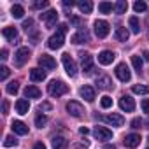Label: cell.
I'll return each mask as SVG.
<instances>
[{"instance_id":"cell-1","label":"cell","mask_w":149,"mask_h":149,"mask_svg":"<svg viewBox=\"0 0 149 149\" xmlns=\"http://www.w3.org/2000/svg\"><path fill=\"white\" fill-rule=\"evenodd\" d=\"M47 91H49L51 97H56L58 98V97H61V95H65L68 91V86L63 81H51L47 84Z\"/></svg>"},{"instance_id":"cell-2","label":"cell","mask_w":149,"mask_h":149,"mask_svg":"<svg viewBox=\"0 0 149 149\" xmlns=\"http://www.w3.org/2000/svg\"><path fill=\"white\" fill-rule=\"evenodd\" d=\"M61 61H63L65 72L68 74L70 77H76V74H77V67H76V63H74V60L70 58V54H68V53H65V54L61 56Z\"/></svg>"},{"instance_id":"cell-3","label":"cell","mask_w":149,"mask_h":149,"mask_svg":"<svg viewBox=\"0 0 149 149\" xmlns=\"http://www.w3.org/2000/svg\"><path fill=\"white\" fill-rule=\"evenodd\" d=\"M93 26H95V33H97L98 39H105V37L109 35V23H107V21H104V19H97Z\"/></svg>"},{"instance_id":"cell-4","label":"cell","mask_w":149,"mask_h":149,"mask_svg":"<svg viewBox=\"0 0 149 149\" xmlns=\"http://www.w3.org/2000/svg\"><path fill=\"white\" fill-rule=\"evenodd\" d=\"M116 76H118V79L119 81H123V83H128L130 79H132V74H130V68L126 67V63H119L118 67H116Z\"/></svg>"},{"instance_id":"cell-5","label":"cell","mask_w":149,"mask_h":149,"mask_svg":"<svg viewBox=\"0 0 149 149\" xmlns=\"http://www.w3.org/2000/svg\"><path fill=\"white\" fill-rule=\"evenodd\" d=\"M63 42H65V33L56 32L54 35L49 37V40H47V47H49V49H60V47L63 46Z\"/></svg>"},{"instance_id":"cell-6","label":"cell","mask_w":149,"mask_h":149,"mask_svg":"<svg viewBox=\"0 0 149 149\" xmlns=\"http://www.w3.org/2000/svg\"><path fill=\"white\" fill-rule=\"evenodd\" d=\"M40 19H42V21H46L47 28H51V26H54V25H56V21H58V13H56L54 9H49V11H46V13H42V14H40Z\"/></svg>"},{"instance_id":"cell-7","label":"cell","mask_w":149,"mask_h":149,"mask_svg":"<svg viewBox=\"0 0 149 149\" xmlns=\"http://www.w3.org/2000/svg\"><path fill=\"white\" fill-rule=\"evenodd\" d=\"M28 58H30V49H28V47H19L18 53L14 54V60H16V65H18V67L25 65V63L28 61Z\"/></svg>"},{"instance_id":"cell-8","label":"cell","mask_w":149,"mask_h":149,"mask_svg":"<svg viewBox=\"0 0 149 149\" xmlns=\"http://www.w3.org/2000/svg\"><path fill=\"white\" fill-rule=\"evenodd\" d=\"M67 111H68V114H72L74 118H79V116H83V112H84L83 105H81L79 102H76V100H70V102L67 104Z\"/></svg>"},{"instance_id":"cell-9","label":"cell","mask_w":149,"mask_h":149,"mask_svg":"<svg viewBox=\"0 0 149 149\" xmlns=\"http://www.w3.org/2000/svg\"><path fill=\"white\" fill-rule=\"evenodd\" d=\"M93 135H95L98 140H109V139H112V132H111L109 128H105V126H95Z\"/></svg>"},{"instance_id":"cell-10","label":"cell","mask_w":149,"mask_h":149,"mask_svg":"<svg viewBox=\"0 0 149 149\" xmlns=\"http://www.w3.org/2000/svg\"><path fill=\"white\" fill-rule=\"evenodd\" d=\"M119 107H121V111L132 112V111L135 109V102H133V98H132V97H128V95H123V97L119 98Z\"/></svg>"},{"instance_id":"cell-11","label":"cell","mask_w":149,"mask_h":149,"mask_svg":"<svg viewBox=\"0 0 149 149\" xmlns=\"http://www.w3.org/2000/svg\"><path fill=\"white\" fill-rule=\"evenodd\" d=\"M104 121H107L112 126H123L125 125V118L121 114H107V116H104Z\"/></svg>"},{"instance_id":"cell-12","label":"cell","mask_w":149,"mask_h":149,"mask_svg":"<svg viewBox=\"0 0 149 149\" xmlns=\"http://www.w3.org/2000/svg\"><path fill=\"white\" fill-rule=\"evenodd\" d=\"M114 58H116V53H114V51H102V53L98 54V63H102V65H111V63L114 61Z\"/></svg>"},{"instance_id":"cell-13","label":"cell","mask_w":149,"mask_h":149,"mask_svg":"<svg viewBox=\"0 0 149 149\" xmlns=\"http://www.w3.org/2000/svg\"><path fill=\"white\" fill-rule=\"evenodd\" d=\"M39 63H40L44 68H47V70L56 68V60H54L53 56H49V54H42V56L39 58Z\"/></svg>"},{"instance_id":"cell-14","label":"cell","mask_w":149,"mask_h":149,"mask_svg":"<svg viewBox=\"0 0 149 149\" xmlns=\"http://www.w3.org/2000/svg\"><path fill=\"white\" fill-rule=\"evenodd\" d=\"M81 67H83V72H86V74L93 70V58L88 53H83L81 54Z\"/></svg>"},{"instance_id":"cell-15","label":"cell","mask_w":149,"mask_h":149,"mask_svg":"<svg viewBox=\"0 0 149 149\" xmlns=\"http://www.w3.org/2000/svg\"><path fill=\"white\" fill-rule=\"evenodd\" d=\"M123 142H125L126 147H132V149H133V147H137V146L140 144V135H139V133H130V135L125 137Z\"/></svg>"},{"instance_id":"cell-16","label":"cell","mask_w":149,"mask_h":149,"mask_svg":"<svg viewBox=\"0 0 149 149\" xmlns=\"http://www.w3.org/2000/svg\"><path fill=\"white\" fill-rule=\"evenodd\" d=\"M72 44H84V42H88L90 40V35H88V32L86 30H79L76 35H72Z\"/></svg>"},{"instance_id":"cell-17","label":"cell","mask_w":149,"mask_h":149,"mask_svg":"<svg viewBox=\"0 0 149 149\" xmlns=\"http://www.w3.org/2000/svg\"><path fill=\"white\" fill-rule=\"evenodd\" d=\"M79 95H81L84 100H88V102H93V100H95V90H93L91 86H83V88L79 90Z\"/></svg>"},{"instance_id":"cell-18","label":"cell","mask_w":149,"mask_h":149,"mask_svg":"<svg viewBox=\"0 0 149 149\" xmlns=\"http://www.w3.org/2000/svg\"><path fill=\"white\" fill-rule=\"evenodd\" d=\"M30 79L33 83H39V81H44L46 79V72L42 68H32L30 70Z\"/></svg>"},{"instance_id":"cell-19","label":"cell","mask_w":149,"mask_h":149,"mask_svg":"<svg viewBox=\"0 0 149 149\" xmlns=\"http://www.w3.org/2000/svg\"><path fill=\"white\" fill-rule=\"evenodd\" d=\"M97 86H98L100 90H111V88H112V81H111L109 76H102V77L97 79Z\"/></svg>"},{"instance_id":"cell-20","label":"cell","mask_w":149,"mask_h":149,"mask_svg":"<svg viewBox=\"0 0 149 149\" xmlns=\"http://www.w3.org/2000/svg\"><path fill=\"white\" fill-rule=\"evenodd\" d=\"M28 109H30V104H28V100H25V98H19V100L16 102V112H18V114H28Z\"/></svg>"},{"instance_id":"cell-21","label":"cell","mask_w":149,"mask_h":149,"mask_svg":"<svg viewBox=\"0 0 149 149\" xmlns=\"http://www.w3.org/2000/svg\"><path fill=\"white\" fill-rule=\"evenodd\" d=\"M13 130H14V133H18V135H26V133H28V126H26L23 121H13Z\"/></svg>"},{"instance_id":"cell-22","label":"cell","mask_w":149,"mask_h":149,"mask_svg":"<svg viewBox=\"0 0 149 149\" xmlns=\"http://www.w3.org/2000/svg\"><path fill=\"white\" fill-rule=\"evenodd\" d=\"M42 93H40V90L37 88V86H26L25 88V97L26 98H39Z\"/></svg>"},{"instance_id":"cell-23","label":"cell","mask_w":149,"mask_h":149,"mask_svg":"<svg viewBox=\"0 0 149 149\" xmlns=\"http://www.w3.org/2000/svg\"><path fill=\"white\" fill-rule=\"evenodd\" d=\"M68 140L65 137H53V149H67Z\"/></svg>"},{"instance_id":"cell-24","label":"cell","mask_w":149,"mask_h":149,"mask_svg":"<svg viewBox=\"0 0 149 149\" xmlns=\"http://www.w3.org/2000/svg\"><path fill=\"white\" fill-rule=\"evenodd\" d=\"M2 35L6 39H9V40H14V39H18V30L14 26H7V28L2 30Z\"/></svg>"},{"instance_id":"cell-25","label":"cell","mask_w":149,"mask_h":149,"mask_svg":"<svg viewBox=\"0 0 149 149\" xmlns=\"http://www.w3.org/2000/svg\"><path fill=\"white\" fill-rule=\"evenodd\" d=\"M77 7L81 9L83 14H90L93 11V4L90 2V0H83V2H77Z\"/></svg>"},{"instance_id":"cell-26","label":"cell","mask_w":149,"mask_h":149,"mask_svg":"<svg viewBox=\"0 0 149 149\" xmlns=\"http://www.w3.org/2000/svg\"><path fill=\"white\" fill-rule=\"evenodd\" d=\"M128 37H130V33H128V30H126L125 26H119V28H116V39H118V40H121V42H126V40H128Z\"/></svg>"},{"instance_id":"cell-27","label":"cell","mask_w":149,"mask_h":149,"mask_svg":"<svg viewBox=\"0 0 149 149\" xmlns=\"http://www.w3.org/2000/svg\"><path fill=\"white\" fill-rule=\"evenodd\" d=\"M132 91L137 93V95H149V86H146V84H135L132 88Z\"/></svg>"},{"instance_id":"cell-28","label":"cell","mask_w":149,"mask_h":149,"mask_svg":"<svg viewBox=\"0 0 149 149\" xmlns=\"http://www.w3.org/2000/svg\"><path fill=\"white\" fill-rule=\"evenodd\" d=\"M11 14L14 16V18H23V14H25V9L21 7V6H18V4H14L13 7H11Z\"/></svg>"},{"instance_id":"cell-29","label":"cell","mask_w":149,"mask_h":149,"mask_svg":"<svg viewBox=\"0 0 149 149\" xmlns=\"http://www.w3.org/2000/svg\"><path fill=\"white\" fill-rule=\"evenodd\" d=\"M98 11H100L102 14H109V13L112 11V4H111V2H100V4H98Z\"/></svg>"},{"instance_id":"cell-30","label":"cell","mask_w":149,"mask_h":149,"mask_svg":"<svg viewBox=\"0 0 149 149\" xmlns=\"http://www.w3.org/2000/svg\"><path fill=\"white\" fill-rule=\"evenodd\" d=\"M130 28H132L133 33H139L140 32V25H139V18L137 16H132L130 18Z\"/></svg>"},{"instance_id":"cell-31","label":"cell","mask_w":149,"mask_h":149,"mask_svg":"<svg viewBox=\"0 0 149 149\" xmlns=\"http://www.w3.org/2000/svg\"><path fill=\"white\" fill-rule=\"evenodd\" d=\"M132 65H133V68L140 74V70H142V58L137 56V54H133V56H132Z\"/></svg>"},{"instance_id":"cell-32","label":"cell","mask_w":149,"mask_h":149,"mask_svg":"<svg viewBox=\"0 0 149 149\" xmlns=\"http://www.w3.org/2000/svg\"><path fill=\"white\" fill-rule=\"evenodd\" d=\"M6 90H7V93H9V95H16V93H18V90H19V83H18V81H11V83L7 84V88H6Z\"/></svg>"},{"instance_id":"cell-33","label":"cell","mask_w":149,"mask_h":149,"mask_svg":"<svg viewBox=\"0 0 149 149\" xmlns=\"http://www.w3.org/2000/svg\"><path fill=\"white\" fill-rule=\"evenodd\" d=\"M114 9H116V13H118V14H125V13H126V9H128V4L125 2V0H121V2H118V4L114 6Z\"/></svg>"},{"instance_id":"cell-34","label":"cell","mask_w":149,"mask_h":149,"mask_svg":"<svg viewBox=\"0 0 149 149\" xmlns=\"http://www.w3.org/2000/svg\"><path fill=\"white\" fill-rule=\"evenodd\" d=\"M46 125H47V118H46L44 114H39V116L35 118V126H37V128H44Z\"/></svg>"},{"instance_id":"cell-35","label":"cell","mask_w":149,"mask_h":149,"mask_svg":"<svg viewBox=\"0 0 149 149\" xmlns=\"http://www.w3.org/2000/svg\"><path fill=\"white\" fill-rule=\"evenodd\" d=\"M100 105H102V109H109V107H112V98H111L109 95L102 97V100H100Z\"/></svg>"},{"instance_id":"cell-36","label":"cell","mask_w":149,"mask_h":149,"mask_svg":"<svg viewBox=\"0 0 149 149\" xmlns=\"http://www.w3.org/2000/svg\"><path fill=\"white\" fill-rule=\"evenodd\" d=\"M133 9H135V13H144L147 9V4L146 2H135L133 4Z\"/></svg>"},{"instance_id":"cell-37","label":"cell","mask_w":149,"mask_h":149,"mask_svg":"<svg viewBox=\"0 0 149 149\" xmlns=\"http://www.w3.org/2000/svg\"><path fill=\"white\" fill-rule=\"evenodd\" d=\"M4 146H6V147H13V146H18V140H16L13 135H9V137H6V140H4Z\"/></svg>"},{"instance_id":"cell-38","label":"cell","mask_w":149,"mask_h":149,"mask_svg":"<svg viewBox=\"0 0 149 149\" xmlns=\"http://www.w3.org/2000/svg\"><path fill=\"white\" fill-rule=\"evenodd\" d=\"M9 68L7 67H0V79H2V81H6L7 77H9Z\"/></svg>"},{"instance_id":"cell-39","label":"cell","mask_w":149,"mask_h":149,"mask_svg":"<svg viewBox=\"0 0 149 149\" xmlns=\"http://www.w3.org/2000/svg\"><path fill=\"white\" fill-rule=\"evenodd\" d=\"M23 28H25L26 32L32 30V28H33V19H25V21H23Z\"/></svg>"},{"instance_id":"cell-40","label":"cell","mask_w":149,"mask_h":149,"mask_svg":"<svg viewBox=\"0 0 149 149\" xmlns=\"http://www.w3.org/2000/svg\"><path fill=\"white\" fill-rule=\"evenodd\" d=\"M140 107H142V111H144V112H147V114H149V98H144V100H142V104H140Z\"/></svg>"},{"instance_id":"cell-41","label":"cell","mask_w":149,"mask_h":149,"mask_svg":"<svg viewBox=\"0 0 149 149\" xmlns=\"http://www.w3.org/2000/svg\"><path fill=\"white\" fill-rule=\"evenodd\" d=\"M47 0H42V2H35L33 4V9H42V7H47Z\"/></svg>"},{"instance_id":"cell-42","label":"cell","mask_w":149,"mask_h":149,"mask_svg":"<svg viewBox=\"0 0 149 149\" xmlns=\"http://www.w3.org/2000/svg\"><path fill=\"white\" fill-rule=\"evenodd\" d=\"M39 111L42 112V111H51V104H47V102H42L40 105H39Z\"/></svg>"},{"instance_id":"cell-43","label":"cell","mask_w":149,"mask_h":149,"mask_svg":"<svg viewBox=\"0 0 149 149\" xmlns=\"http://www.w3.org/2000/svg\"><path fill=\"white\" fill-rule=\"evenodd\" d=\"M140 125H142V119H140V118H135V119L132 121V128H140Z\"/></svg>"},{"instance_id":"cell-44","label":"cell","mask_w":149,"mask_h":149,"mask_svg":"<svg viewBox=\"0 0 149 149\" xmlns=\"http://www.w3.org/2000/svg\"><path fill=\"white\" fill-rule=\"evenodd\" d=\"M67 30H68V26H67V25H65V23H61V25H60V26H58V32H60V33H65V32H67Z\"/></svg>"},{"instance_id":"cell-45","label":"cell","mask_w":149,"mask_h":149,"mask_svg":"<svg viewBox=\"0 0 149 149\" xmlns=\"http://www.w3.org/2000/svg\"><path fill=\"white\" fill-rule=\"evenodd\" d=\"M2 109H4V114H7V111H9V102H7V100H4V104H2Z\"/></svg>"},{"instance_id":"cell-46","label":"cell","mask_w":149,"mask_h":149,"mask_svg":"<svg viewBox=\"0 0 149 149\" xmlns=\"http://www.w3.org/2000/svg\"><path fill=\"white\" fill-rule=\"evenodd\" d=\"M79 133H81V135H88V133H90V130H88L86 126H81V128H79Z\"/></svg>"},{"instance_id":"cell-47","label":"cell","mask_w":149,"mask_h":149,"mask_svg":"<svg viewBox=\"0 0 149 149\" xmlns=\"http://www.w3.org/2000/svg\"><path fill=\"white\" fill-rule=\"evenodd\" d=\"M33 149H46V144H44V142H37V144L33 146Z\"/></svg>"},{"instance_id":"cell-48","label":"cell","mask_w":149,"mask_h":149,"mask_svg":"<svg viewBox=\"0 0 149 149\" xmlns=\"http://www.w3.org/2000/svg\"><path fill=\"white\" fill-rule=\"evenodd\" d=\"M63 6H65V7H72V6H76V2H72V0H65Z\"/></svg>"},{"instance_id":"cell-49","label":"cell","mask_w":149,"mask_h":149,"mask_svg":"<svg viewBox=\"0 0 149 149\" xmlns=\"http://www.w3.org/2000/svg\"><path fill=\"white\" fill-rule=\"evenodd\" d=\"M0 58L2 60H7L9 56H7V49H2V53H0Z\"/></svg>"},{"instance_id":"cell-50","label":"cell","mask_w":149,"mask_h":149,"mask_svg":"<svg viewBox=\"0 0 149 149\" xmlns=\"http://www.w3.org/2000/svg\"><path fill=\"white\" fill-rule=\"evenodd\" d=\"M70 21H72L74 25H79V23H81V19H79V18H70Z\"/></svg>"},{"instance_id":"cell-51","label":"cell","mask_w":149,"mask_h":149,"mask_svg":"<svg viewBox=\"0 0 149 149\" xmlns=\"http://www.w3.org/2000/svg\"><path fill=\"white\" fill-rule=\"evenodd\" d=\"M105 149H116V146H114V144H107Z\"/></svg>"},{"instance_id":"cell-52","label":"cell","mask_w":149,"mask_h":149,"mask_svg":"<svg viewBox=\"0 0 149 149\" xmlns=\"http://www.w3.org/2000/svg\"><path fill=\"white\" fill-rule=\"evenodd\" d=\"M146 58H147V60H149V51H147V53H146Z\"/></svg>"},{"instance_id":"cell-53","label":"cell","mask_w":149,"mask_h":149,"mask_svg":"<svg viewBox=\"0 0 149 149\" xmlns=\"http://www.w3.org/2000/svg\"><path fill=\"white\" fill-rule=\"evenodd\" d=\"M147 125H149V121H147Z\"/></svg>"},{"instance_id":"cell-54","label":"cell","mask_w":149,"mask_h":149,"mask_svg":"<svg viewBox=\"0 0 149 149\" xmlns=\"http://www.w3.org/2000/svg\"><path fill=\"white\" fill-rule=\"evenodd\" d=\"M147 149H149V147H147Z\"/></svg>"}]
</instances>
